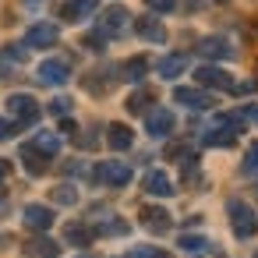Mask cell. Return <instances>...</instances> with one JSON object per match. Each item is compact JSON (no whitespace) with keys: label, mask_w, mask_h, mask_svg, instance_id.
I'll use <instances>...</instances> for the list:
<instances>
[{"label":"cell","mask_w":258,"mask_h":258,"mask_svg":"<svg viewBox=\"0 0 258 258\" xmlns=\"http://www.w3.org/2000/svg\"><path fill=\"white\" fill-rule=\"evenodd\" d=\"M226 212H230V226H233V233L237 237H254L258 233V216H254V209L247 205V202H240V198H230L226 202Z\"/></svg>","instance_id":"1"},{"label":"cell","mask_w":258,"mask_h":258,"mask_svg":"<svg viewBox=\"0 0 258 258\" xmlns=\"http://www.w3.org/2000/svg\"><path fill=\"white\" fill-rule=\"evenodd\" d=\"M92 180L96 184H106V187H124L131 180V166L120 163V159H106V163H99L92 170Z\"/></svg>","instance_id":"2"},{"label":"cell","mask_w":258,"mask_h":258,"mask_svg":"<svg viewBox=\"0 0 258 258\" xmlns=\"http://www.w3.org/2000/svg\"><path fill=\"white\" fill-rule=\"evenodd\" d=\"M8 110H11L22 124H36V120H39V113H43V106H39L32 96H25V92H15V96L8 99Z\"/></svg>","instance_id":"3"},{"label":"cell","mask_w":258,"mask_h":258,"mask_svg":"<svg viewBox=\"0 0 258 258\" xmlns=\"http://www.w3.org/2000/svg\"><path fill=\"white\" fill-rule=\"evenodd\" d=\"M127 18H131V11H127L124 4H113V8H106L103 18H99V32H103V36H120V32L127 29Z\"/></svg>","instance_id":"4"},{"label":"cell","mask_w":258,"mask_h":258,"mask_svg":"<svg viewBox=\"0 0 258 258\" xmlns=\"http://www.w3.org/2000/svg\"><path fill=\"white\" fill-rule=\"evenodd\" d=\"M36 78L43 82V85H64L68 78H71V64L68 60H43L39 64V71H36Z\"/></svg>","instance_id":"5"},{"label":"cell","mask_w":258,"mask_h":258,"mask_svg":"<svg viewBox=\"0 0 258 258\" xmlns=\"http://www.w3.org/2000/svg\"><path fill=\"white\" fill-rule=\"evenodd\" d=\"M57 39H60V29H57V25H46V22H39V25H32V29L25 32V46H32V50L57 46Z\"/></svg>","instance_id":"6"},{"label":"cell","mask_w":258,"mask_h":258,"mask_svg":"<svg viewBox=\"0 0 258 258\" xmlns=\"http://www.w3.org/2000/svg\"><path fill=\"white\" fill-rule=\"evenodd\" d=\"M173 127H177V120H173V113H170V110H163V106H159V110H152V113L145 117V131H149L152 138H166Z\"/></svg>","instance_id":"7"},{"label":"cell","mask_w":258,"mask_h":258,"mask_svg":"<svg viewBox=\"0 0 258 258\" xmlns=\"http://www.w3.org/2000/svg\"><path fill=\"white\" fill-rule=\"evenodd\" d=\"M22 163H25V170H29L32 177H43V173L50 170V156H46V152H39L32 142H29V145H22Z\"/></svg>","instance_id":"8"},{"label":"cell","mask_w":258,"mask_h":258,"mask_svg":"<svg viewBox=\"0 0 258 258\" xmlns=\"http://www.w3.org/2000/svg\"><path fill=\"white\" fill-rule=\"evenodd\" d=\"M142 226H145V230H152V233H166V230L173 226V219H170V212H166V209L145 205V209H142Z\"/></svg>","instance_id":"9"},{"label":"cell","mask_w":258,"mask_h":258,"mask_svg":"<svg viewBox=\"0 0 258 258\" xmlns=\"http://www.w3.org/2000/svg\"><path fill=\"white\" fill-rule=\"evenodd\" d=\"M195 78H198V85H212V89H233V78H230L223 68H212V64L198 68V71H195Z\"/></svg>","instance_id":"10"},{"label":"cell","mask_w":258,"mask_h":258,"mask_svg":"<svg viewBox=\"0 0 258 258\" xmlns=\"http://www.w3.org/2000/svg\"><path fill=\"white\" fill-rule=\"evenodd\" d=\"M173 99L180 103V106H187V110H209L212 106V96H205L202 89H173Z\"/></svg>","instance_id":"11"},{"label":"cell","mask_w":258,"mask_h":258,"mask_svg":"<svg viewBox=\"0 0 258 258\" xmlns=\"http://www.w3.org/2000/svg\"><path fill=\"white\" fill-rule=\"evenodd\" d=\"M135 29H138V36H142L145 43H166V29H163V22H159V18H152V15L138 18V22H135Z\"/></svg>","instance_id":"12"},{"label":"cell","mask_w":258,"mask_h":258,"mask_svg":"<svg viewBox=\"0 0 258 258\" xmlns=\"http://www.w3.org/2000/svg\"><path fill=\"white\" fill-rule=\"evenodd\" d=\"M25 226L29 230H50L53 226V209H46V205H25Z\"/></svg>","instance_id":"13"},{"label":"cell","mask_w":258,"mask_h":258,"mask_svg":"<svg viewBox=\"0 0 258 258\" xmlns=\"http://www.w3.org/2000/svg\"><path fill=\"white\" fill-rule=\"evenodd\" d=\"M64 237H68V244H75V247H89V244L96 240V226H89V223H68V226H64Z\"/></svg>","instance_id":"14"},{"label":"cell","mask_w":258,"mask_h":258,"mask_svg":"<svg viewBox=\"0 0 258 258\" xmlns=\"http://www.w3.org/2000/svg\"><path fill=\"white\" fill-rule=\"evenodd\" d=\"M22 247H25L29 258H57V254H60V244L50 240V237H32V240L22 244Z\"/></svg>","instance_id":"15"},{"label":"cell","mask_w":258,"mask_h":258,"mask_svg":"<svg viewBox=\"0 0 258 258\" xmlns=\"http://www.w3.org/2000/svg\"><path fill=\"white\" fill-rule=\"evenodd\" d=\"M96 11V0H64V8H60V18L64 22H82Z\"/></svg>","instance_id":"16"},{"label":"cell","mask_w":258,"mask_h":258,"mask_svg":"<svg viewBox=\"0 0 258 258\" xmlns=\"http://www.w3.org/2000/svg\"><path fill=\"white\" fill-rule=\"evenodd\" d=\"M202 57H212V60H226V57H233V46L226 43V39H219V36H209V39H202Z\"/></svg>","instance_id":"17"},{"label":"cell","mask_w":258,"mask_h":258,"mask_svg":"<svg viewBox=\"0 0 258 258\" xmlns=\"http://www.w3.org/2000/svg\"><path fill=\"white\" fill-rule=\"evenodd\" d=\"M145 191L149 195H159V198H170L173 195V184H170V177L163 170H149L145 173Z\"/></svg>","instance_id":"18"},{"label":"cell","mask_w":258,"mask_h":258,"mask_svg":"<svg viewBox=\"0 0 258 258\" xmlns=\"http://www.w3.org/2000/svg\"><path fill=\"white\" fill-rule=\"evenodd\" d=\"M106 142H110V149H113V152H124V149H131V142H135V131H131L127 124H110V135H106Z\"/></svg>","instance_id":"19"},{"label":"cell","mask_w":258,"mask_h":258,"mask_svg":"<svg viewBox=\"0 0 258 258\" xmlns=\"http://www.w3.org/2000/svg\"><path fill=\"white\" fill-rule=\"evenodd\" d=\"M149 68H152V60H149V57H131V60H124L120 78H127V82H142V78L149 75Z\"/></svg>","instance_id":"20"},{"label":"cell","mask_w":258,"mask_h":258,"mask_svg":"<svg viewBox=\"0 0 258 258\" xmlns=\"http://www.w3.org/2000/svg\"><path fill=\"white\" fill-rule=\"evenodd\" d=\"M184 68H187V57H184V53H170V57L156 60V71H159V78H177Z\"/></svg>","instance_id":"21"},{"label":"cell","mask_w":258,"mask_h":258,"mask_svg":"<svg viewBox=\"0 0 258 258\" xmlns=\"http://www.w3.org/2000/svg\"><path fill=\"white\" fill-rule=\"evenodd\" d=\"M32 145H36L39 152H46V156H57V152H60V138H57L53 131H39V135L32 138Z\"/></svg>","instance_id":"22"},{"label":"cell","mask_w":258,"mask_h":258,"mask_svg":"<svg viewBox=\"0 0 258 258\" xmlns=\"http://www.w3.org/2000/svg\"><path fill=\"white\" fill-rule=\"evenodd\" d=\"M149 103H156V92H152V89H138V92L127 99V110H131V113H145Z\"/></svg>","instance_id":"23"},{"label":"cell","mask_w":258,"mask_h":258,"mask_svg":"<svg viewBox=\"0 0 258 258\" xmlns=\"http://www.w3.org/2000/svg\"><path fill=\"white\" fill-rule=\"evenodd\" d=\"M53 202H57V205H75V202H78V191L68 187V184H60V187H53Z\"/></svg>","instance_id":"24"},{"label":"cell","mask_w":258,"mask_h":258,"mask_svg":"<svg viewBox=\"0 0 258 258\" xmlns=\"http://www.w3.org/2000/svg\"><path fill=\"white\" fill-rule=\"evenodd\" d=\"M82 46L92 50V53H103V50H106V36H103V32H89V36L82 39Z\"/></svg>","instance_id":"25"},{"label":"cell","mask_w":258,"mask_h":258,"mask_svg":"<svg viewBox=\"0 0 258 258\" xmlns=\"http://www.w3.org/2000/svg\"><path fill=\"white\" fill-rule=\"evenodd\" d=\"M180 247H184V251H205V247H209V240H205V237H198V233H184V237H180Z\"/></svg>","instance_id":"26"},{"label":"cell","mask_w":258,"mask_h":258,"mask_svg":"<svg viewBox=\"0 0 258 258\" xmlns=\"http://www.w3.org/2000/svg\"><path fill=\"white\" fill-rule=\"evenodd\" d=\"M131 258H173L170 251H159V247H135Z\"/></svg>","instance_id":"27"},{"label":"cell","mask_w":258,"mask_h":258,"mask_svg":"<svg viewBox=\"0 0 258 258\" xmlns=\"http://www.w3.org/2000/svg\"><path fill=\"white\" fill-rule=\"evenodd\" d=\"M50 113H53V117H68V113H71V99H68V96L53 99V103H50Z\"/></svg>","instance_id":"28"},{"label":"cell","mask_w":258,"mask_h":258,"mask_svg":"<svg viewBox=\"0 0 258 258\" xmlns=\"http://www.w3.org/2000/svg\"><path fill=\"white\" fill-rule=\"evenodd\" d=\"M240 170H244V173H254V170H258V142L247 149V159H244V166H240Z\"/></svg>","instance_id":"29"},{"label":"cell","mask_w":258,"mask_h":258,"mask_svg":"<svg viewBox=\"0 0 258 258\" xmlns=\"http://www.w3.org/2000/svg\"><path fill=\"white\" fill-rule=\"evenodd\" d=\"M145 4H149L152 11H159V15H166V11H173V0H145Z\"/></svg>","instance_id":"30"},{"label":"cell","mask_w":258,"mask_h":258,"mask_svg":"<svg viewBox=\"0 0 258 258\" xmlns=\"http://www.w3.org/2000/svg\"><path fill=\"white\" fill-rule=\"evenodd\" d=\"M11 135H15V124L0 117V142H4V138H11Z\"/></svg>","instance_id":"31"},{"label":"cell","mask_w":258,"mask_h":258,"mask_svg":"<svg viewBox=\"0 0 258 258\" xmlns=\"http://www.w3.org/2000/svg\"><path fill=\"white\" fill-rule=\"evenodd\" d=\"M11 71V57H8V50H0V78H4Z\"/></svg>","instance_id":"32"},{"label":"cell","mask_w":258,"mask_h":258,"mask_svg":"<svg viewBox=\"0 0 258 258\" xmlns=\"http://www.w3.org/2000/svg\"><path fill=\"white\" fill-rule=\"evenodd\" d=\"M60 131H64V135H75L78 127H75V120H68V117H64V120H60Z\"/></svg>","instance_id":"33"},{"label":"cell","mask_w":258,"mask_h":258,"mask_svg":"<svg viewBox=\"0 0 258 258\" xmlns=\"http://www.w3.org/2000/svg\"><path fill=\"white\" fill-rule=\"evenodd\" d=\"M244 117H247V120H254V124H258V103H251V106H247V110H244Z\"/></svg>","instance_id":"34"},{"label":"cell","mask_w":258,"mask_h":258,"mask_svg":"<svg viewBox=\"0 0 258 258\" xmlns=\"http://www.w3.org/2000/svg\"><path fill=\"white\" fill-rule=\"evenodd\" d=\"M8 173H11V163H8V159H0V180H4Z\"/></svg>","instance_id":"35"},{"label":"cell","mask_w":258,"mask_h":258,"mask_svg":"<svg viewBox=\"0 0 258 258\" xmlns=\"http://www.w3.org/2000/svg\"><path fill=\"white\" fill-rule=\"evenodd\" d=\"M4 209H8V202H4V198H0V212H4Z\"/></svg>","instance_id":"36"},{"label":"cell","mask_w":258,"mask_h":258,"mask_svg":"<svg viewBox=\"0 0 258 258\" xmlns=\"http://www.w3.org/2000/svg\"><path fill=\"white\" fill-rule=\"evenodd\" d=\"M216 4H226V0H216Z\"/></svg>","instance_id":"37"},{"label":"cell","mask_w":258,"mask_h":258,"mask_svg":"<svg viewBox=\"0 0 258 258\" xmlns=\"http://www.w3.org/2000/svg\"><path fill=\"white\" fill-rule=\"evenodd\" d=\"M212 258H219V254H212Z\"/></svg>","instance_id":"38"},{"label":"cell","mask_w":258,"mask_h":258,"mask_svg":"<svg viewBox=\"0 0 258 258\" xmlns=\"http://www.w3.org/2000/svg\"><path fill=\"white\" fill-rule=\"evenodd\" d=\"M124 258H131V254H124Z\"/></svg>","instance_id":"39"}]
</instances>
